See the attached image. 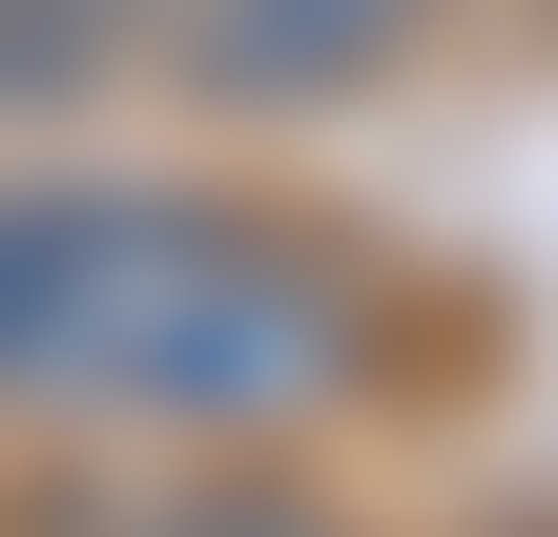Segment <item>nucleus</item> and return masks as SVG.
I'll return each instance as SVG.
<instances>
[{
    "label": "nucleus",
    "instance_id": "7ed1b4c3",
    "mask_svg": "<svg viewBox=\"0 0 558 537\" xmlns=\"http://www.w3.org/2000/svg\"><path fill=\"white\" fill-rule=\"evenodd\" d=\"M166 537H331V517H311V497H186Z\"/></svg>",
    "mask_w": 558,
    "mask_h": 537
},
{
    "label": "nucleus",
    "instance_id": "f03ea898",
    "mask_svg": "<svg viewBox=\"0 0 558 537\" xmlns=\"http://www.w3.org/2000/svg\"><path fill=\"white\" fill-rule=\"evenodd\" d=\"M435 0H166V62L207 103H352L373 62H414Z\"/></svg>",
    "mask_w": 558,
    "mask_h": 537
},
{
    "label": "nucleus",
    "instance_id": "f257e3e1",
    "mask_svg": "<svg viewBox=\"0 0 558 537\" xmlns=\"http://www.w3.org/2000/svg\"><path fill=\"white\" fill-rule=\"evenodd\" d=\"M373 269L207 186H0V414L290 435L373 393Z\"/></svg>",
    "mask_w": 558,
    "mask_h": 537
}]
</instances>
